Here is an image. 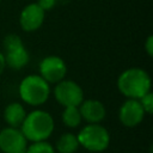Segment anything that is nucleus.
Returning a JSON list of instances; mask_svg holds the SVG:
<instances>
[{
  "instance_id": "6ab92c4d",
  "label": "nucleus",
  "mask_w": 153,
  "mask_h": 153,
  "mask_svg": "<svg viewBox=\"0 0 153 153\" xmlns=\"http://www.w3.org/2000/svg\"><path fill=\"white\" fill-rule=\"evenodd\" d=\"M5 67H6V62H5V56H4V54H2V53H0V75L2 74V72H4Z\"/></svg>"
},
{
  "instance_id": "20e7f679",
  "label": "nucleus",
  "mask_w": 153,
  "mask_h": 153,
  "mask_svg": "<svg viewBox=\"0 0 153 153\" xmlns=\"http://www.w3.org/2000/svg\"><path fill=\"white\" fill-rule=\"evenodd\" d=\"M79 145L90 152L99 153L105 151L110 143L108 129L99 123H88L76 135Z\"/></svg>"
},
{
  "instance_id": "f03ea898",
  "label": "nucleus",
  "mask_w": 153,
  "mask_h": 153,
  "mask_svg": "<svg viewBox=\"0 0 153 153\" xmlns=\"http://www.w3.org/2000/svg\"><path fill=\"white\" fill-rule=\"evenodd\" d=\"M54 118L44 110H33L26 114L20 130L27 141L36 142L47 140L54 130Z\"/></svg>"
},
{
  "instance_id": "a211bd4d",
  "label": "nucleus",
  "mask_w": 153,
  "mask_h": 153,
  "mask_svg": "<svg viewBox=\"0 0 153 153\" xmlns=\"http://www.w3.org/2000/svg\"><path fill=\"white\" fill-rule=\"evenodd\" d=\"M145 50L148 54V56H153V36L149 35L145 42Z\"/></svg>"
},
{
  "instance_id": "9d476101",
  "label": "nucleus",
  "mask_w": 153,
  "mask_h": 153,
  "mask_svg": "<svg viewBox=\"0 0 153 153\" xmlns=\"http://www.w3.org/2000/svg\"><path fill=\"white\" fill-rule=\"evenodd\" d=\"M78 108L81 118L87 123H100L106 115L104 104L97 99H84Z\"/></svg>"
},
{
  "instance_id": "f257e3e1",
  "label": "nucleus",
  "mask_w": 153,
  "mask_h": 153,
  "mask_svg": "<svg viewBox=\"0 0 153 153\" xmlns=\"http://www.w3.org/2000/svg\"><path fill=\"white\" fill-rule=\"evenodd\" d=\"M151 86L152 80L149 74L145 69L137 67L123 71L117 79V87L127 98L140 99L151 91Z\"/></svg>"
},
{
  "instance_id": "412c9836",
  "label": "nucleus",
  "mask_w": 153,
  "mask_h": 153,
  "mask_svg": "<svg viewBox=\"0 0 153 153\" xmlns=\"http://www.w3.org/2000/svg\"><path fill=\"white\" fill-rule=\"evenodd\" d=\"M0 1H1V0H0Z\"/></svg>"
},
{
  "instance_id": "dca6fc26",
  "label": "nucleus",
  "mask_w": 153,
  "mask_h": 153,
  "mask_svg": "<svg viewBox=\"0 0 153 153\" xmlns=\"http://www.w3.org/2000/svg\"><path fill=\"white\" fill-rule=\"evenodd\" d=\"M139 100H140V103H141L145 112L151 115L153 112V93L149 91L145 96H142Z\"/></svg>"
},
{
  "instance_id": "ddd939ff",
  "label": "nucleus",
  "mask_w": 153,
  "mask_h": 153,
  "mask_svg": "<svg viewBox=\"0 0 153 153\" xmlns=\"http://www.w3.org/2000/svg\"><path fill=\"white\" fill-rule=\"evenodd\" d=\"M80 147L78 137L73 133L62 134L56 142V151L59 153H74Z\"/></svg>"
},
{
  "instance_id": "7ed1b4c3",
  "label": "nucleus",
  "mask_w": 153,
  "mask_h": 153,
  "mask_svg": "<svg viewBox=\"0 0 153 153\" xmlns=\"http://www.w3.org/2000/svg\"><path fill=\"white\" fill-rule=\"evenodd\" d=\"M49 94V84L38 74H29L19 84V96L22 100L31 106L44 104Z\"/></svg>"
},
{
  "instance_id": "6e6552de",
  "label": "nucleus",
  "mask_w": 153,
  "mask_h": 153,
  "mask_svg": "<svg viewBox=\"0 0 153 153\" xmlns=\"http://www.w3.org/2000/svg\"><path fill=\"white\" fill-rule=\"evenodd\" d=\"M145 115L146 112L140 100L133 99V98H127V100H124V103L121 105L120 111H118L120 122L124 127H128V128H133L140 124Z\"/></svg>"
},
{
  "instance_id": "aec40b11",
  "label": "nucleus",
  "mask_w": 153,
  "mask_h": 153,
  "mask_svg": "<svg viewBox=\"0 0 153 153\" xmlns=\"http://www.w3.org/2000/svg\"><path fill=\"white\" fill-rule=\"evenodd\" d=\"M19 153H26V149H25V151H23V152H19Z\"/></svg>"
},
{
  "instance_id": "0eeeda50",
  "label": "nucleus",
  "mask_w": 153,
  "mask_h": 153,
  "mask_svg": "<svg viewBox=\"0 0 153 153\" xmlns=\"http://www.w3.org/2000/svg\"><path fill=\"white\" fill-rule=\"evenodd\" d=\"M27 147V140L19 128L6 127L0 130V149L4 153H19Z\"/></svg>"
},
{
  "instance_id": "4468645a",
  "label": "nucleus",
  "mask_w": 153,
  "mask_h": 153,
  "mask_svg": "<svg viewBox=\"0 0 153 153\" xmlns=\"http://www.w3.org/2000/svg\"><path fill=\"white\" fill-rule=\"evenodd\" d=\"M82 118L78 106H66L62 112V122L68 128H76Z\"/></svg>"
},
{
  "instance_id": "2eb2a0df",
  "label": "nucleus",
  "mask_w": 153,
  "mask_h": 153,
  "mask_svg": "<svg viewBox=\"0 0 153 153\" xmlns=\"http://www.w3.org/2000/svg\"><path fill=\"white\" fill-rule=\"evenodd\" d=\"M26 153H55V148L47 141H36L26 147Z\"/></svg>"
},
{
  "instance_id": "39448f33",
  "label": "nucleus",
  "mask_w": 153,
  "mask_h": 153,
  "mask_svg": "<svg viewBox=\"0 0 153 153\" xmlns=\"http://www.w3.org/2000/svg\"><path fill=\"white\" fill-rule=\"evenodd\" d=\"M54 97L63 108L79 106L84 100V91L75 81L62 79L61 81L56 82L54 88Z\"/></svg>"
},
{
  "instance_id": "f8f14e48",
  "label": "nucleus",
  "mask_w": 153,
  "mask_h": 153,
  "mask_svg": "<svg viewBox=\"0 0 153 153\" xmlns=\"http://www.w3.org/2000/svg\"><path fill=\"white\" fill-rule=\"evenodd\" d=\"M25 116H26V111L24 106L18 102L7 104L4 110V120L8 124V127L20 128Z\"/></svg>"
},
{
  "instance_id": "423d86ee",
  "label": "nucleus",
  "mask_w": 153,
  "mask_h": 153,
  "mask_svg": "<svg viewBox=\"0 0 153 153\" xmlns=\"http://www.w3.org/2000/svg\"><path fill=\"white\" fill-rule=\"evenodd\" d=\"M39 75L48 84H56L65 79L67 74V65L66 62L56 55L45 56L38 66Z\"/></svg>"
},
{
  "instance_id": "f3484780",
  "label": "nucleus",
  "mask_w": 153,
  "mask_h": 153,
  "mask_svg": "<svg viewBox=\"0 0 153 153\" xmlns=\"http://www.w3.org/2000/svg\"><path fill=\"white\" fill-rule=\"evenodd\" d=\"M38 6L45 12V11H49V10H51L54 6H55V4H56V0H38Z\"/></svg>"
},
{
  "instance_id": "1a4fd4ad",
  "label": "nucleus",
  "mask_w": 153,
  "mask_h": 153,
  "mask_svg": "<svg viewBox=\"0 0 153 153\" xmlns=\"http://www.w3.org/2000/svg\"><path fill=\"white\" fill-rule=\"evenodd\" d=\"M44 22V11L38 6L37 2L26 5L19 14V24L26 32L36 31L42 26Z\"/></svg>"
},
{
  "instance_id": "9b49d317",
  "label": "nucleus",
  "mask_w": 153,
  "mask_h": 153,
  "mask_svg": "<svg viewBox=\"0 0 153 153\" xmlns=\"http://www.w3.org/2000/svg\"><path fill=\"white\" fill-rule=\"evenodd\" d=\"M5 62L6 66L12 68V69H22L24 68L27 62H29V53L26 50V48L24 47V44H19L16 47H12L10 49L5 50Z\"/></svg>"
}]
</instances>
